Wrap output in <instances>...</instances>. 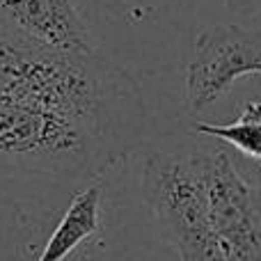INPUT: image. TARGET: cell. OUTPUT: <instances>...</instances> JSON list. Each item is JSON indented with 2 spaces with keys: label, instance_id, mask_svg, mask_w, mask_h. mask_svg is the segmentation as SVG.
I'll return each mask as SVG.
<instances>
[{
  "label": "cell",
  "instance_id": "cell-1",
  "mask_svg": "<svg viewBox=\"0 0 261 261\" xmlns=\"http://www.w3.org/2000/svg\"><path fill=\"white\" fill-rule=\"evenodd\" d=\"M0 101L50 110L135 151L149 133L140 85L124 67L92 53H64L0 21Z\"/></svg>",
  "mask_w": 261,
  "mask_h": 261
},
{
  "label": "cell",
  "instance_id": "cell-2",
  "mask_svg": "<svg viewBox=\"0 0 261 261\" xmlns=\"http://www.w3.org/2000/svg\"><path fill=\"white\" fill-rule=\"evenodd\" d=\"M126 156L71 117L0 101V179H85Z\"/></svg>",
  "mask_w": 261,
  "mask_h": 261
},
{
  "label": "cell",
  "instance_id": "cell-3",
  "mask_svg": "<svg viewBox=\"0 0 261 261\" xmlns=\"http://www.w3.org/2000/svg\"><path fill=\"white\" fill-rule=\"evenodd\" d=\"M208 158L197 149H158L140 170V195L179 261H227L208 213Z\"/></svg>",
  "mask_w": 261,
  "mask_h": 261
},
{
  "label": "cell",
  "instance_id": "cell-4",
  "mask_svg": "<svg viewBox=\"0 0 261 261\" xmlns=\"http://www.w3.org/2000/svg\"><path fill=\"white\" fill-rule=\"evenodd\" d=\"M250 73L261 76V28L234 23L202 30L186 69L184 101L188 113L206 110Z\"/></svg>",
  "mask_w": 261,
  "mask_h": 261
},
{
  "label": "cell",
  "instance_id": "cell-5",
  "mask_svg": "<svg viewBox=\"0 0 261 261\" xmlns=\"http://www.w3.org/2000/svg\"><path fill=\"white\" fill-rule=\"evenodd\" d=\"M208 213L227 261H261V186L241 174L231 153L218 147L208 158Z\"/></svg>",
  "mask_w": 261,
  "mask_h": 261
},
{
  "label": "cell",
  "instance_id": "cell-6",
  "mask_svg": "<svg viewBox=\"0 0 261 261\" xmlns=\"http://www.w3.org/2000/svg\"><path fill=\"white\" fill-rule=\"evenodd\" d=\"M0 21L55 50H96L78 0H0Z\"/></svg>",
  "mask_w": 261,
  "mask_h": 261
},
{
  "label": "cell",
  "instance_id": "cell-7",
  "mask_svg": "<svg viewBox=\"0 0 261 261\" xmlns=\"http://www.w3.org/2000/svg\"><path fill=\"white\" fill-rule=\"evenodd\" d=\"M101 202H103L101 184L87 186L85 190L73 195L71 204L44 243L37 261H64L85 241H90L101 229Z\"/></svg>",
  "mask_w": 261,
  "mask_h": 261
},
{
  "label": "cell",
  "instance_id": "cell-8",
  "mask_svg": "<svg viewBox=\"0 0 261 261\" xmlns=\"http://www.w3.org/2000/svg\"><path fill=\"white\" fill-rule=\"evenodd\" d=\"M193 133L208 135L231 144L261 165V101H250L241 108V115L231 124H204L197 122Z\"/></svg>",
  "mask_w": 261,
  "mask_h": 261
},
{
  "label": "cell",
  "instance_id": "cell-9",
  "mask_svg": "<svg viewBox=\"0 0 261 261\" xmlns=\"http://www.w3.org/2000/svg\"><path fill=\"white\" fill-rule=\"evenodd\" d=\"M227 7L234 12H250V9L259 7L261 9V0H225Z\"/></svg>",
  "mask_w": 261,
  "mask_h": 261
},
{
  "label": "cell",
  "instance_id": "cell-10",
  "mask_svg": "<svg viewBox=\"0 0 261 261\" xmlns=\"http://www.w3.org/2000/svg\"><path fill=\"white\" fill-rule=\"evenodd\" d=\"M259 21H261V9H259Z\"/></svg>",
  "mask_w": 261,
  "mask_h": 261
},
{
  "label": "cell",
  "instance_id": "cell-11",
  "mask_svg": "<svg viewBox=\"0 0 261 261\" xmlns=\"http://www.w3.org/2000/svg\"><path fill=\"white\" fill-rule=\"evenodd\" d=\"M259 170H261V165H259Z\"/></svg>",
  "mask_w": 261,
  "mask_h": 261
}]
</instances>
